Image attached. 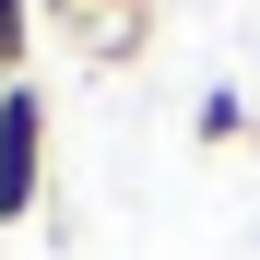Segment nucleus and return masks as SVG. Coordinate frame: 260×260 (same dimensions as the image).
<instances>
[{
    "label": "nucleus",
    "mask_w": 260,
    "mask_h": 260,
    "mask_svg": "<svg viewBox=\"0 0 260 260\" xmlns=\"http://www.w3.org/2000/svg\"><path fill=\"white\" fill-rule=\"evenodd\" d=\"M0 36H12V48L36 59V0H0Z\"/></svg>",
    "instance_id": "20e7f679"
},
{
    "label": "nucleus",
    "mask_w": 260,
    "mask_h": 260,
    "mask_svg": "<svg viewBox=\"0 0 260 260\" xmlns=\"http://www.w3.org/2000/svg\"><path fill=\"white\" fill-rule=\"evenodd\" d=\"M36 201H48V83H12L0 95V225H36Z\"/></svg>",
    "instance_id": "f257e3e1"
},
{
    "label": "nucleus",
    "mask_w": 260,
    "mask_h": 260,
    "mask_svg": "<svg viewBox=\"0 0 260 260\" xmlns=\"http://www.w3.org/2000/svg\"><path fill=\"white\" fill-rule=\"evenodd\" d=\"M48 12H59V24H71V36H83V48H95V59H118V48H130V36H142V24H154V0H48Z\"/></svg>",
    "instance_id": "f03ea898"
},
{
    "label": "nucleus",
    "mask_w": 260,
    "mask_h": 260,
    "mask_svg": "<svg viewBox=\"0 0 260 260\" xmlns=\"http://www.w3.org/2000/svg\"><path fill=\"white\" fill-rule=\"evenodd\" d=\"M24 71H36V59H24V48H12V36H0V95H12V83H24Z\"/></svg>",
    "instance_id": "39448f33"
},
{
    "label": "nucleus",
    "mask_w": 260,
    "mask_h": 260,
    "mask_svg": "<svg viewBox=\"0 0 260 260\" xmlns=\"http://www.w3.org/2000/svg\"><path fill=\"white\" fill-rule=\"evenodd\" d=\"M189 130H201V142H248V107H237V95H201Z\"/></svg>",
    "instance_id": "7ed1b4c3"
}]
</instances>
